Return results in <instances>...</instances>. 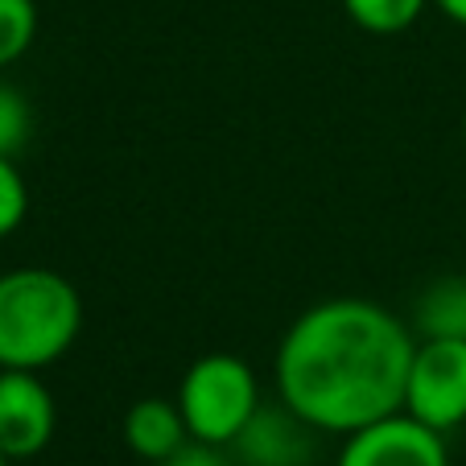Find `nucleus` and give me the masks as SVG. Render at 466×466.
I'll use <instances>...</instances> for the list:
<instances>
[{"label": "nucleus", "mask_w": 466, "mask_h": 466, "mask_svg": "<svg viewBox=\"0 0 466 466\" xmlns=\"http://www.w3.org/2000/svg\"><path fill=\"white\" fill-rule=\"evenodd\" d=\"M29 128H34V112H29V99L17 87L0 83V153L5 157H17L21 145L29 141Z\"/></svg>", "instance_id": "f8f14e48"}, {"label": "nucleus", "mask_w": 466, "mask_h": 466, "mask_svg": "<svg viewBox=\"0 0 466 466\" xmlns=\"http://www.w3.org/2000/svg\"><path fill=\"white\" fill-rule=\"evenodd\" d=\"M0 466H9V458H5V454H0Z\"/></svg>", "instance_id": "dca6fc26"}, {"label": "nucleus", "mask_w": 466, "mask_h": 466, "mask_svg": "<svg viewBox=\"0 0 466 466\" xmlns=\"http://www.w3.org/2000/svg\"><path fill=\"white\" fill-rule=\"evenodd\" d=\"M83 330V298L54 268L0 273V368L42 371L75 347Z\"/></svg>", "instance_id": "f03ea898"}, {"label": "nucleus", "mask_w": 466, "mask_h": 466, "mask_svg": "<svg viewBox=\"0 0 466 466\" xmlns=\"http://www.w3.org/2000/svg\"><path fill=\"white\" fill-rule=\"evenodd\" d=\"M405 413L438 433L466 425V339H417L405 376Z\"/></svg>", "instance_id": "20e7f679"}, {"label": "nucleus", "mask_w": 466, "mask_h": 466, "mask_svg": "<svg viewBox=\"0 0 466 466\" xmlns=\"http://www.w3.org/2000/svg\"><path fill=\"white\" fill-rule=\"evenodd\" d=\"M417 339H466V277H438L413 306Z\"/></svg>", "instance_id": "1a4fd4ad"}, {"label": "nucleus", "mask_w": 466, "mask_h": 466, "mask_svg": "<svg viewBox=\"0 0 466 466\" xmlns=\"http://www.w3.org/2000/svg\"><path fill=\"white\" fill-rule=\"evenodd\" d=\"M335 466H450L446 433L430 430L405 409L347 433Z\"/></svg>", "instance_id": "39448f33"}, {"label": "nucleus", "mask_w": 466, "mask_h": 466, "mask_svg": "<svg viewBox=\"0 0 466 466\" xmlns=\"http://www.w3.org/2000/svg\"><path fill=\"white\" fill-rule=\"evenodd\" d=\"M413 347V326L380 301H318L293 318L277 347V400L318 433L347 438L405 409Z\"/></svg>", "instance_id": "f257e3e1"}, {"label": "nucleus", "mask_w": 466, "mask_h": 466, "mask_svg": "<svg viewBox=\"0 0 466 466\" xmlns=\"http://www.w3.org/2000/svg\"><path fill=\"white\" fill-rule=\"evenodd\" d=\"M37 37V0H0V71L25 58Z\"/></svg>", "instance_id": "9b49d317"}, {"label": "nucleus", "mask_w": 466, "mask_h": 466, "mask_svg": "<svg viewBox=\"0 0 466 466\" xmlns=\"http://www.w3.org/2000/svg\"><path fill=\"white\" fill-rule=\"evenodd\" d=\"M124 446L132 450L145 462H166L177 450L190 441V430H186V417L177 409V400H166V396H145L124 413Z\"/></svg>", "instance_id": "6e6552de"}, {"label": "nucleus", "mask_w": 466, "mask_h": 466, "mask_svg": "<svg viewBox=\"0 0 466 466\" xmlns=\"http://www.w3.org/2000/svg\"><path fill=\"white\" fill-rule=\"evenodd\" d=\"M177 409L186 417L190 441L228 450L244 433V425L256 417L260 400V380L248 360L231 351H211L186 368L177 384Z\"/></svg>", "instance_id": "7ed1b4c3"}, {"label": "nucleus", "mask_w": 466, "mask_h": 466, "mask_svg": "<svg viewBox=\"0 0 466 466\" xmlns=\"http://www.w3.org/2000/svg\"><path fill=\"white\" fill-rule=\"evenodd\" d=\"M58 409L37 371L0 368V454L9 462L37 458L54 441Z\"/></svg>", "instance_id": "423d86ee"}, {"label": "nucleus", "mask_w": 466, "mask_h": 466, "mask_svg": "<svg viewBox=\"0 0 466 466\" xmlns=\"http://www.w3.org/2000/svg\"><path fill=\"white\" fill-rule=\"evenodd\" d=\"M157 466H231V458L223 454L219 446H203V441H186L182 450H177L174 458H166V462Z\"/></svg>", "instance_id": "4468645a"}, {"label": "nucleus", "mask_w": 466, "mask_h": 466, "mask_svg": "<svg viewBox=\"0 0 466 466\" xmlns=\"http://www.w3.org/2000/svg\"><path fill=\"white\" fill-rule=\"evenodd\" d=\"M433 5H438L441 17H450L454 25H462V29H466V0H433Z\"/></svg>", "instance_id": "2eb2a0df"}, {"label": "nucleus", "mask_w": 466, "mask_h": 466, "mask_svg": "<svg viewBox=\"0 0 466 466\" xmlns=\"http://www.w3.org/2000/svg\"><path fill=\"white\" fill-rule=\"evenodd\" d=\"M433 0H343L347 17L363 29V34H376V37H392V34H405L409 25H417L425 9Z\"/></svg>", "instance_id": "9d476101"}, {"label": "nucleus", "mask_w": 466, "mask_h": 466, "mask_svg": "<svg viewBox=\"0 0 466 466\" xmlns=\"http://www.w3.org/2000/svg\"><path fill=\"white\" fill-rule=\"evenodd\" d=\"M25 215H29V186L21 177L17 161L0 153V239L13 236L25 223Z\"/></svg>", "instance_id": "ddd939ff"}, {"label": "nucleus", "mask_w": 466, "mask_h": 466, "mask_svg": "<svg viewBox=\"0 0 466 466\" xmlns=\"http://www.w3.org/2000/svg\"><path fill=\"white\" fill-rule=\"evenodd\" d=\"M462 137H466V116H462Z\"/></svg>", "instance_id": "f3484780"}, {"label": "nucleus", "mask_w": 466, "mask_h": 466, "mask_svg": "<svg viewBox=\"0 0 466 466\" xmlns=\"http://www.w3.org/2000/svg\"><path fill=\"white\" fill-rule=\"evenodd\" d=\"M314 425H306L293 409L277 400V405L256 409V417L231 441V450L244 466H309L314 462Z\"/></svg>", "instance_id": "0eeeda50"}]
</instances>
